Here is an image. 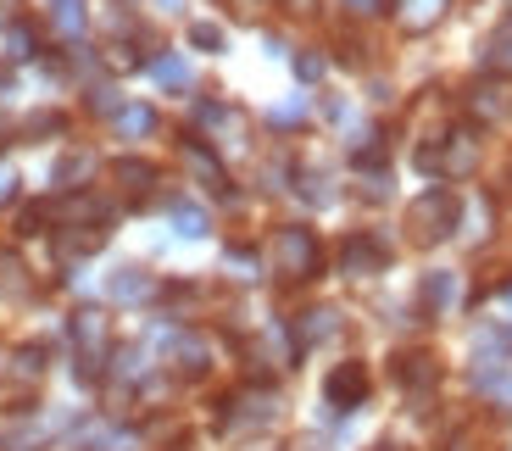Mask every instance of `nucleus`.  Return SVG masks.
I'll return each mask as SVG.
<instances>
[{
    "label": "nucleus",
    "instance_id": "nucleus-21",
    "mask_svg": "<svg viewBox=\"0 0 512 451\" xmlns=\"http://www.w3.org/2000/svg\"><path fill=\"white\" fill-rule=\"evenodd\" d=\"M84 23H90L84 0H51V28L62 39H78V34H84Z\"/></svg>",
    "mask_w": 512,
    "mask_h": 451
},
{
    "label": "nucleus",
    "instance_id": "nucleus-29",
    "mask_svg": "<svg viewBox=\"0 0 512 451\" xmlns=\"http://www.w3.org/2000/svg\"><path fill=\"white\" fill-rule=\"evenodd\" d=\"M12 374H17V379H39V374H45V351H39V346H23V351H17V368H12Z\"/></svg>",
    "mask_w": 512,
    "mask_h": 451
},
{
    "label": "nucleus",
    "instance_id": "nucleus-28",
    "mask_svg": "<svg viewBox=\"0 0 512 451\" xmlns=\"http://www.w3.org/2000/svg\"><path fill=\"white\" fill-rule=\"evenodd\" d=\"M323 73H329V62H323L318 51H301V56H295V78H301V84H318Z\"/></svg>",
    "mask_w": 512,
    "mask_h": 451
},
{
    "label": "nucleus",
    "instance_id": "nucleus-34",
    "mask_svg": "<svg viewBox=\"0 0 512 451\" xmlns=\"http://www.w3.org/2000/svg\"><path fill=\"white\" fill-rule=\"evenodd\" d=\"M346 6H351V12H357V17H368V12H379L384 0H346Z\"/></svg>",
    "mask_w": 512,
    "mask_h": 451
},
{
    "label": "nucleus",
    "instance_id": "nucleus-12",
    "mask_svg": "<svg viewBox=\"0 0 512 451\" xmlns=\"http://www.w3.org/2000/svg\"><path fill=\"white\" fill-rule=\"evenodd\" d=\"M396 379L407 390H423V396H429V390L440 385V362L429 357V351H407V357H396Z\"/></svg>",
    "mask_w": 512,
    "mask_h": 451
},
{
    "label": "nucleus",
    "instance_id": "nucleus-20",
    "mask_svg": "<svg viewBox=\"0 0 512 451\" xmlns=\"http://www.w3.org/2000/svg\"><path fill=\"white\" fill-rule=\"evenodd\" d=\"M151 78H156V84H167V90H190V84H195L190 62H184V56H173V51L151 56Z\"/></svg>",
    "mask_w": 512,
    "mask_h": 451
},
{
    "label": "nucleus",
    "instance_id": "nucleus-8",
    "mask_svg": "<svg viewBox=\"0 0 512 451\" xmlns=\"http://www.w3.org/2000/svg\"><path fill=\"white\" fill-rule=\"evenodd\" d=\"M195 129L218 145V151H223V145H245V117L234 112V106H223V101H201V106H195Z\"/></svg>",
    "mask_w": 512,
    "mask_h": 451
},
{
    "label": "nucleus",
    "instance_id": "nucleus-10",
    "mask_svg": "<svg viewBox=\"0 0 512 451\" xmlns=\"http://www.w3.org/2000/svg\"><path fill=\"white\" fill-rule=\"evenodd\" d=\"M451 0H390V12H396V23L407 28V34H429V28L446 17Z\"/></svg>",
    "mask_w": 512,
    "mask_h": 451
},
{
    "label": "nucleus",
    "instance_id": "nucleus-16",
    "mask_svg": "<svg viewBox=\"0 0 512 451\" xmlns=\"http://www.w3.org/2000/svg\"><path fill=\"white\" fill-rule=\"evenodd\" d=\"M106 223H95V229H62V240H56V251H62L67 262H78V257H90V251H101L106 245Z\"/></svg>",
    "mask_w": 512,
    "mask_h": 451
},
{
    "label": "nucleus",
    "instance_id": "nucleus-2",
    "mask_svg": "<svg viewBox=\"0 0 512 451\" xmlns=\"http://www.w3.org/2000/svg\"><path fill=\"white\" fill-rule=\"evenodd\" d=\"M457 218H462V207H457V195L451 190H423L418 201L407 207V229H412L418 245H440L451 229H457Z\"/></svg>",
    "mask_w": 512,
    "mask_h": 451
},
{
    "label": "nucleus",
    "instance_id": "nucleus-25",
    "mask_svg": "<svg viewBox=\"0 0 512 451\" xmlns=\"http://www.w3.org/2000/svg\"><path fill=\"white\" fill-rule=\"evenodd\" d=\"M301 117H307V95H295V101L273 106V112H268V123H273V129H295Z\"/></svg>",
    "mask_w": 512,
    "mask_h": 451
},
{
    "label": "nucleus",
    "instance_id": "nucleus-5",
    "mask_svg": "<svg viewBox=\"0 0 512 451\" xmlns=\"http://www.w3.org/2000/svg\"><path fill=\"white\" fill-rule=\"evenodd\" d=\"M73 346H78V357H84V379H95L106 351H112V318H106L101 307L73 312Z\"/></svg>",
    "mask_w": 512,
    "mask_h": 451
},
{
    "label": "nucleus",
    "instance_id": "nucleus-22",
    "mask_svg": "<svg viewBox=\"0 0 512 451\" xmlns=\"http://www.w3.org/2000/svg\"><path fill=\"white\" fill-rule=\"evenodd\" d=\"M112 123H117V134H128V140H145V134L156 129V112L151 106H117Z\"/></svg>",
    "mask_w": 512,
    "mask_h": 451
},
{
    "label": "nucleus",
    "instance_id": "nucleus-7",
    "mask_svg": "<svg viewBox=\"0 0 512 451\" xmlns=\"http://www.w3.org/2000/svg\"><path fill=\"white\" fill-rule=\"evenodd\" d=\"M362 396H368V368L357 357L334 362L329 379H323V401H329L334 413H351V407H362Z\"/></svg>",
    "mask_w": 512,
    "mask_h": 451
},
{
    "label": "nucleus",
    "instance_id": "nucleus-32",
    "mask_svg": "<svg viewBox=\"0 0 512 451\" xmlns=\"http://www.w3.org/2000/svg\"><path fill=\"white\" fill-rule=\"evenodd\" d=\"M39 223H45V207H28V212H23V234H45Z\"/></svg>",
    "mask_w": 512,
    "mask_h": 451
},
{
    "label": "nucleus",
    "instance_id": "nucleus-35",
    "mask_svg": "<svg viewBox=\"0 0 512 451\" xmlns=\"http://www.w3.org/2000/svg\"><path fill=\"white\" fill-rule=\"evenodd\" d=\"M156 12H184V0H156Z\"/></svg>",
    "mask_w": 512,
    "mask_h": 451
},
{
    "label": "nucleus",
    "instance_id": "nucleus-1",
    "mask_svg": "<svg viewBox=\"0 0 512 451\" xmlns=\"http://www.w3.org/2000/svg\"><path fill=\"white\" fill-rule=\"evenodd\" d=\"M318 262H323V251H318V234L312 229L284 223V229L273 234V268H279V279H290V284L318 279Z\"/></svg>",
    "mask_w": 512,
    "mask_h": 451
},
{
    "label": "nucleus",
    "instance_id": "nucleus-27",
    "mask_svg": "<svg viewBox=\"0 0 512 451\" xmlns=\"http://www.w3.org/2000/svg\"><path fill=\"white\" fill-rule=\"evenodd\" d=\"M190 45L195 51H223V28L218 23H190Z\"/></svg>",
    "mask_w": 512,
    "mask_h": 451
},
{
    "label": "nucleus",
    "instance_id": "nucleus-14",
    "mask_svg": "<svg viewBox=\"0 0 512 451\" xmlns=\"http://www.w3.org/2000/svg\"><path fill=\"white\" fill-rule=\"evenodd\" d=\"M418 301H423V312H429V318L451 312V301H457V273H423Z\"/></svg>",
    "mask_w": 512,
    "mask_h": 451
},
{
    "label": "nucleus",
    "instance_id": "nucleus-3",
    "mask_svg": "<svg viewBox=\"0 0 512 451\" xmlns=\"http://www.w3.org/2000/svg\"><path fill=\"white\" fill-rule=\"evenodd\" d=\"M423 173H446V179H468L479 168V134L474 129H451L440 145H423L418 151Z\"/></svg>",
    "mask_w": 512,
    "mask_h": 451
},
{
    "label": "nucleus",
    "instance_id": "nucleus-26",
    "mask_svg": "<svg viewBox=\"0 0 512 451\" xmlns=\"http://www.w3.org/2000/svg\"><path fill=\"white\" fill-rule=\"evenodd\" d=\"M6 56H12V62H28V56H34V34H28L23 23L6 28Z\"/></svg>",
    "mask_w": 512,
    "mask_h": 451
},
{
    "label": "nucleus",
    "instance_id": "nucleus-33",
    "mask_svg": "<svg viewBox=\"0 0 512 451\" xmlns=\"http://www.w3.org/2000/svg\"><path fill=\"white\" fill-rule=\"evenodd\" d=\"M12 95H17V84H12V73H6V67H0V106L12 101Z\"/></svg>",
    "mask_w": 512,
    "mask_h": 451
},
{
    "label": "nucleus",
    "instance_id": "nucleus-17",
    "mask_svg": "<svg viewBox=\"0 0 512 451\" xmlns=\"http://www.w3.org/2000/svg\"><path fill=\"white\" fill-rule=\"evenodd\" d=\"M90 173H95V156L90 151H67L62 162H56V190H84V184H90Z\"/></svg>",
    "mask_w": 512,
    "mask_h": 451
},
{
    "label": "nucleus",
    "instance_id": "nucleus-18",
    "mask_svg": "<svg viewBox=\"0 0 512 451\" xmlns=\"http://www.w3.org/2000/svg\"><path fill=\"white\" fill-rule=\"evenodd\" d=\"M112 179L123 184L128 195H151L156 168H151V162H140V156H123V162H112Z\"/></svg>",
    "mask_w": 512,
    "mask_h": 451
},
{
    "label": "nucleus",
    "instance_id": "nucleus-31",
    "mask_svg": "<svg viewBox=\"0 0 512 451\" xmlns=\"http://www.w3.org/2000/svg\"><path fill=\"white\" fill-rule=\"evenodd\" d=\"M229 273L234 279H256V257L251 251H229Z\"/></svg>",
    "mask_w": 512,
    "mask_h": 451
},
{
    "label": "nucleus",
    "instance_id": "nucleus-37",
    "mask_svg": "<svg viewBox=\"0 0 512 451\" xmlns=\"http://www.w3.org/2000/svg\"><path fill=\"white\" fill-rule=\"evenodd\" d=\"M507 12H512V0H507Z\"/></svg>",
    "mask_w": 512,
    "mask_h": 451
},
{
    "label": "nucleus",
    "instance_id": "nucleus-36",
    "mask_svg": "<svg viewBox=\"0 0 512 451\" xmlns=\"http://www.w3.org/2000/svg\"><path fill=\"white\" fill-rule=\"evenodd\" d=\"M373 451H401V446H373Z\"/></svg>",
    "mask_w": 512,
    "mask_h": 451
},
{
    "label": "nucleus",
    "instance_id": "nucleus-6",
    "mask_svg": "<svg viewBox=\"0 0 512 451\" xmlns=\"http://www.w3.org/2000/svg\"><path fill=\"white\" fill-rule=\"evenodd\" d=\"M156 351H162L167 368H173V374H184V379L206 374V362H212V346H206V340L195 335V329H162Z\"/></svg>",
    "mask_w": 512,
    "mask_h": 451
},
{
    "label": "nucleus",
    "instance_id": "nucleus-4",
    "mask_svg": "<svg viewBox=\"0 0 512 451\" xmlns=\"http://www.w3.org/2000/svg\"><path fill=\"white\" fill-rule=\"evenodd\" d=\"M279 418V396L268 385H251L223 407V435H251V429H268Z\"/></svg>",
    "mask_w": 512,
    "mask_h": 451
},
{
    "label": "nucleus",
    "instance_id": "nucleus-30",
    "mask_svg": "<svg viewBox=\"0 0 512 451\" xmlns=\"http://www.w3.org/2000/svg\"><path fill=\"white\" fill-rule=\"evenodd\" d=\"M17 184H23V179H17V168L0 162V207H12V201H17Z\"/></svg>",
    "mask_w": 512,
    "mask_h": 451
},
{
    "label": "nucleus",
    "instance_id": "nucleus-24",
    "mask_svg": "<svg viewBox=\"0 0 512 451\" xmlns=\"http://www.w3.org/2000/svg\"><path fill=\"white\" fill-rule=\"evenodd\" d=\"M485 67H496V73H512V28H496V34L485 39Z\"/></svg>",
    "mask_w": 512,
    "mask_h": 451
},
{
    "label": "nucleus",
    "instance_id": "nucleus-15",
    "mask_svg": "<svg viewBox=\"0 0 512 451\" xmlns=\"http://www.w3.org/2000/svg\"><path fill=\"white\" fill-rule=\"evenodd\" d=\"M334 335H340V312H329V307L307 312V318L295 323V346H323V340H334Z\"/></svg>",
    "mask_w": 512,
    "mask_h": 451
},
{
    "label": "nucleus",
    "instance_id": "nucleus-11",
    "mask_svg": "<svg viewBox=\"0 0 512 451\" xmlns=\"http://www.w3.org/2000/svg\"><path fill=\"white\" fill-rule=\"evenodd\" d=\"M184 168H190L212 195H229V173H223V162L212 156V145H195L190 140V145H184Z\"/></svg>",
    "mask_w": 512,
    "mask_h": 451
},
{
    "label": "nucleus",
    "instance_id": "nucleus-19",
    "mask_svg": "<svg viewBox=\"0 0 512 451\" xmlns=\"http://www.w3.org/2000/svg\"><path fill=\"white\" fill-rule=\"evenodd\" d=\"M106 290H112V301H145V296L156 290V279H151L145 268H117Z\"/></svg>",
    "mask_w": 512,
    "mask_h": 451
},
{
    "label": "nucleus",
    "instance_id": "nucleus-23",
    "mask_svg": "<svg viewBox=\"0 0 512 451\" xmlns=\"http://www.w3.org/2000/svg\"><path fill=\"white\" fill-rule=\"evenodd\" d=\"M173 229H179L184 240H206V234H212V218H206L201 207H190V201H179V207H173Z\"/></svg>",
    "mask_w": 512,
    "mask_h": 451
},
{
    "label": "nucleus",
    "instance_id": "nucleus-9",
    "mask_svg": "<svg viewBox=\"0 0 512 451\" xmlns=\"http://www.w3.org/2000/svg\"><path fill=\"white\" fill-rule=\"evenodd\" d=\"M384 262H390V245L373 240V234H351V240L340 245V268H346L351 279H373V273H384Z\"/></svg>",
    "mask_w": 512,
    "mask_h": 451
},
{
    "label": "nucleus",
    "instance_id": "nucleus-13",
    "mask_svg": "<svg viewBox=\"0 0 512 451\" xmlns=\"http://www.w3.org/2000/svg\"><path fill=\"white\" fill-rule=\"evenodd\" d=\"M468 112H474L479 123H501V117L512 112V90L507 84H474V90H468Z\"/></svg>",
    "mask_w": 512,
    "mask_h": 451
}]
</instances>
